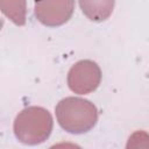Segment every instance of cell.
Returning <instances> with one entry per match:
<instances>
[{
	"mask_svg": "<svg viewBox=\"0 0 149 149\" xmlns=\"http://www.w3.org/2000/svg\"><path fill=\"white\" fill-rule=\"evenodd\" d=\"M59 126L71 134L91 130L98 121V109L93 102L78 97H66L55 107Z\"/></svg>",
	"mask_w": 149,
	"mask_h": 149,
	"instance_id": "6da1fadb",
	"label": "cell"
},
{
	"mask_svg": "<svg viewBox=\"0 0 149 149\" xmlns=\"http://www.w3.org/2000/svg\"><path fill=\"white\" fill-rule=\"evenodd\" d=\"M52 126V116L48 109L41 106H29L16 115L13 130L21 143L35 146L50 136Z\"/></svg>",
	"mask_w": 149,
	"mask_h": 149,
	"instance_id": "7a4b0ae2",
	"label": "cell"
},
{
	"mask_svg": "<svg viewBox=\"0 0 149 149\" xmlns=\"http://www.w3.org/2000/svg\"><path fill=\"white\" fill-rule=\"evenodd\" d=\"M101 70L99 65L90 59H81L73 64L68 72V85L78 94L93 92L100 84Z\"/></svg>",
	"mask_w": 149,
	"mask_h": 149,
	"instance_id": "3957f363",
	"label": "cell"
},
{
	"mask_svg": "<svg viewBox=\"0 0 149 149\" xmlns=\"http://www.w3.org/2000/svg\"><path fill=\"white\" fill-rule=\"evenodd\" d=\"M74 9V0H35L34 14L48 27L62 26L69 21Z\"/></svg>",
	"mask_w": 149,
	"mask_h": 149,
	"instance_id": "277c9868",
	"label": "cell"
},
{
	"mask_svg": "<svg viewBox=\"0 0 149 149\" xmlns=\"http://www.w3.org/2000/svg\"><path fill=\"white\" fill-rule=\"evenodd\" d=\"M84 15L94 22L108 19L113 12L115 0H78Z\"/></svg>",
	"mask_w": 149,
	"mask_h": 149,
	"instance_id": "5b68a950",
	"label": "cell"
},
{
	"mask_svg": "<svg viewBox=\"0 0 149 149\" xmlns=\"http://www.w3.org/2000/svg\"><path fill=\"white\" fill-rule=\"evenodd\" d=\"M0 8L1 12L16 26H23L26 23V0H0Z\"/></svg>",
	"mask_w": 149,
	"mask_h": 149,
	"instance_id": "8992f818",
	"label": "cell"
}]
</instances>
